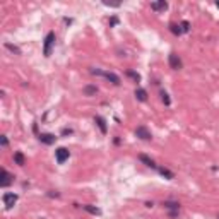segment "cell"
<instances>
[{
    "label": "cell",
    "instance_id": "6da1fadb",
    "mask_svg": "<svg viewBox=\"0 0 219 219\" xmlns=\"http://www.w3.org/2000/svg\"><path fill=\"white\" fill-rule=\"evenodd\" d=\"M53 45H55V33L50 31V33L46 35V38H45V46H43V55L45 57L52 55V46Z\"/></svg>",
    "mask_w": 219,
    "mask_h": 219
},
{
    "label": "cell",
    "instance_id": "7a4b0ae2",
    "mask_svg": "<svg viewBox=\"0 0 219 219\" xmlns=\"http://www.w3.org/2000/svg\"><path fill=\"white\" fill-rule=\"evenodd\" d=\"M168 62H170V67H171L173 70H180L181 67H183V62H181V58L176 55V53H170Z\"/></svg>",
    "mask_w": 219,
    "mask_h": 219
},
{
    "label": "cell",
    "instance_id": "3957f363",
    "mask_svg": "<svg viewBox=\"0 0 219 219\" xmlns=\"http://www.w3.org/2000/svg\"><path fill=\"white\" fill-rule=\"evenodd\" d=\"M12 180H14V176L10 175L5 168H2V170H0V187H9V185L12 183Z\"/></svg>",
    "mask_w": 219,
    "mask_h": 219
},
{
    "label": "cell",
    "instance_id": "277c9868",
    "mask_svg": "<svg viewBox=\"0 0 219 219\" xmlns=\"http://www.w3.org/2000/svg\"><path fill=\"white\" fill-rule=\"evenodd\" d=\"M69 156H70V152H69V149L67 147H58V149L55 151V158H57V161L58 163H65L67 159H69Z\"/></svg>",
    "mask_w": 219,
    "mask_h": 219
},
{
    "label": "cell",
    "instance_id": "5b68a950",
    "mask_svg": "<svg viewBox=\"0 0 219 219\" xmlns=\"http://www.w3.org/2000/svg\"><path fill=\"white\" fill-rule=\"evenodd\" d=\"M135 135H137L139 139H142V141H151L152 139V133L147 130V127H144V125H141V127H137L135 129Z\"/></svg>",
    "mask_w": 219,
    "mask_h": 219
},
{
    "label": "cell",
    "instance_id": "8992f818",
    "mask_svg": "<svg viewBox=\"0 0 219 219\" xmlns=\"http://www.w3.org/2000/svg\"><path fill=\"white\" fill-rule=\"evenodd\" d=\"M2 200H4V204L7 207H12L16 202H17V195L16 193H12V192H7V193H4L2 195Z\"/></svg>",
    "mask_w": 219,
    "mask_h": 219
},
{
    "label": "cell",
    "instance_id": "52a82bcc",
    "mask_svg": "<svg viewBox=\"0 0 219 219\" xmlns=\"http://www.w3.org/2000/svg\"><path fill=\"white\" fill-rule=\"evenodd\" d=\"M39 142H43V144H46V146H52V144H55L57 137L53 135V133H39L38 135Z\"/></svg>",
    "mask_w": 219,
    "mask_h": 219
},
{
    "label": "cell",
    "instance_id": "ba28073f",
    "mask_svg": "<svg viewBox=\"0 0 219 219\" xmlns=\"http://www.w3.org/2000/svg\"><path fill=\"white\" fill-rule=\"evenodd\" d=\"M139 161H141V163H144L146 166L152 168V170H158V164L154 163V159H151L149 156H146V154H139Z\"/></svg>",
    "mask_w": 219,
    "mask_h": 219
},
{
    "label": "cell",
    "instance_id": "9c48e42d",
    "mask_svg": "<svg viewBox=\"0 0 219 219\" xmlns=\"http://www.w3.org/2000/svg\"><path fill=\"white\" fill-rule=\"evenodd\" d=\"M103 77L108 79V81L111 82V84H115V86H120V77H118L116 74H113V72H103Z\"/></svg>",
    "mask_w": 219,
    "mask_h": 219
},
{
    "label": "cell",
    "instance_id": "30bf717a",
    "mask_svg": "<svg viewBox=\"0 0 219 219\" xmlns=\"http://www.w3.org/2000/svg\"><path fill=\"white\" fill-rule=\"evenodd\" d=\"M94 123L99 127L101 133H106L108 132V127H106V120H104L103 116H94Z\"/></svg>",
    "mask_w": 219,
    "mask_h": 219
},
{
    "label": "cell",
    "instance_id": "8fae6325",
    "mask_svg": "<svg viewBox=\"0 0 219 219\" xmlns=\"http://www.w3.org/2000/svg\"><path fill=\"white\" fill-rule=\"evenodd\" d=\"M151 9L152 10H166L168 4L164 2V0H161V2H152V4H151Z\"/></svg>",
    "mask_w": 219,
    "mask_h": 219
},
{
    "label": "cell",
    "instance_id": "7c38bea8",
    "mask_svg": "<svg viewBox=\"0 0 219 219\" xmlns=\"http://www.w3.org/2000/svg\"><path fill=\"white\" fill-rule=\"evenodd\" d=\"M163 207H164V209H170V210H173V212H175V210L180 209V204H178V202H171V200H164V202H163Z\"/></svg>",
    "mask_w": 219,
    "mask_h": 219
},
{
    "label": "cell",
    "instance_id": "4fadbf2b",
    "mask_svg": "<svg viewBox=\"0 0 219 219\" xmlns=\"http://www.w3.org/2000/svg\"><path fill=\"white\" fill-rule=\"evenodd\" d=\"M14 161H16V164H19V166H24L26 164V158H24V154L22 152H14Z\"/></svg>",
    "mask_w": 219,
    "mask_h": 219
},
{
    "label": "cell",
    "instance_id": "5bb4252c",
    "mask_svg": "<svg viewBox=\"0 0 219 219\" xmlns=\"http://www.w3.org/2000/svg\"><path fill=\"white\" fill-rule=\"evenodd\" d=\"M135 98H137L139 101H146L147 99V91L142 89V87H137V89H135Z\"/></svg>",
    "mask_w": 219,
    "mask_h": 219
},
{
    "label": "cell",
    "instance_id": "9a60e30c",
    "mask_svg": "<svg viewBox=\"0 0 219 219\" xmlns=\"http://www.w3.org/2000/svg\"><path fill=\"white\" fill-rule=\"evenodd\" d=\"M82 209L84 210H87L89 214H93V216H98V214H101V210L98 209V207H94V206H89V204H86V206H82Z\"/></svg>",
    "mask_w": 219,
    "mask_h": 219
},
{
    "label": "cell",
    "instance_id": "2e32d148",
    "mask_svg": "<svg viewBox=\"0 0 219 219\" xmlns=\"http://www.w3.org/2000/svg\"><path fill=\"white\" fill-rule=\"evenodd\" d=\"M82 93H84L86 96H94L96 93H98V87H96V86H84Z\"/></svg>",
    "mask_w": 219,
    "mask_h": 219
},
{
    "label": "cell",
    "instance_id": "e0dca14e",
    "mask_svg": "<svg viewBox=\"0 0 219 219\" xmlns=\"http://www.w3.org/2000/svg\"><path fill=\"white\" fill-rule=\"evenodd\" d=\"M158 170H159V173H161L164 178H168V180H173V178H175V173L170 171L168 168H158Z\"/></svg>",
    "mask_w": 219,
    "mask_h": 219
},
{
    "label": "cell",
    "instance_id": "ac0fdd59",
    "mask_svg": "<svg viewBox=\"0 0 219 219\" xmlns=\"http://www.w3.org/2000/svg\"><path fill=\"white\" fill-rule=\"evenodd\" d=\"M170 31H171L175 36H180L181 33H183V31H181V26H180V24H175V22L170 24Z\"/></svg>",
    "mask_w": 219,
    "mask_h": 219
},
{
    "label": "cell",
    "instance_id": "d6986e66",
    "mask_svg": "<svg viewBox=\"0 0 219 219\" xmlns=\"http://www.w3.org/2000/svg\"><path fill=\"white\" fill-rule=\"evenodd\" d=\"M125 75H127V77H130V79H133V82H141V75H139L137 72H133V70H127V72H125Z\"/></svg>",
    "mask_w": 219,
    "mask_h": 219
},
{
    "label": "cell",
    "instance_id": "ffe728a7",
    "mask_svg": "<svg viewBox=\"0 0 219 219\" xmlns=\"http://www.w3.org/2000/svg\"><path fill=\"white\" fill-rule=\"evenodd\" d=\"M161 101H163L166 106H170L171 104V99H170V94H168L166 91H161Z\"/></svg>",
    "mask_w": 219,
    "mask_h": 219
},
{
    "label": "cell",
    "instance_id": "44dd1931",
    "mask_svg": "<svg viewBox=\"0 0 219 219\" xmlns=\"http://www.w3.org/2000/svg\"><path fill=\"white\" fill-rule=\"evenodd\" d=\"M5 48H7V50H10L12 53H16V55H21V48H19V46H16V45L5 43Z\"/></svg>",
    "mask_w": 219,
    "mask_h": 219
},
{
    "label": "cell",
    "instance_id": "7402d4cb",
    "mask_svg": "<svg viewBox=\"0 0 219 219\" xmlns=\"http://www.w3.org/2000/svg\"><path fill=\"white\" fill-rule=\"evenodd\" d=\"M180 26H181V31H183V33H188L190 31V22L188 21H183Z\"/></svg>",
    "mask_w": 219,
    "mask_h": 219
},
{
    "label": "cell",
    "instance_id": "603a6c76",
    "mask_svg": "<svg viewBox=\"0 0 219 219\" xmlns=\"http://www.w3.org/2000/svg\"><path fill=\"white\" fill-rule=\"evenodd\" d=\"M0 144H2V147H7V146H9V141H7V137H5V135H2V137H0Z\"/></svg>",
    "mask_w": 219,
    "mask_h": 219
},
{
    "label": "cell",
    "instance_id": "cb8c5ba5",
    "mask_svg": "<svg viewBox=\"0 0 219 219\" xmlns=\"http://www.w3.org/2000/svg\"><path fill=\"white\" fill-rule=\"evenodd\" d=\"M116 24H118V17H116V16H113V17L110 19V27L116 26Z\"/></svg>",
    "mask_w": 219,
    "mask_h": 219
},
{
    "label": "cell",
    "instance_id": "d4e9b609",
    "mask_svg": "<svg viewBox=\"0 0 219 219\" xmlns=\"http://www.w3.org/2000/svg\"><path fill=\"white\" fill-rule=\"evenodd\" d=\"M69 133H72V130H70V129H65L64 130V135H69Z\"/></svg>",
    "mask_w": 219,
    "mask_h": 219
},
{
    "label": "cell",
    "instance_id": "484cf974",
    "mask_svg": "<svg viewBox=\"0 0 219 219\" xmlns=\"http://www.w3.org/2000/svg\"><path fill=\"white\" fill-rule=\"evenodd\" d=\"M216 5H217V9H219V2H216Z\"/></svg>",
    "mask_w": 219,
    "mask_h": 219
},
{
    "label": "cell",
    "instance_id": "4316f807",
    "mask_svg": "<svg viewBox=\"0 0 219 219\" xmlns=\"http://www.w3.org/2000/svg\"><path fill=\"white\" fill-rule=\"evenodd\" d=\"M217 219H219V216H217Z\"/></svg>",
    "mask_w": 219,
    "mask_h": 219
}]
</instances>
